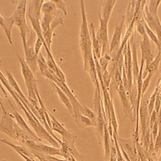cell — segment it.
Here are the masks:
<instances>
[{
  "instance_id": "cell-15",
  "label": "cell",
  "mask_w": 161,
  "mask_h": 161,
  "mask_svg": "<svg viewBox=\"0 0 161 161\" xmlns=\"http://www.w3.org/2000/svg\"><path fill=\"white\" fill-rule=\"evenodd\" d=\"M13 113L12 114H13V116H14L15 121H16V123H18L19 126L20 127H21L22 129H23V130L25 131V133H26L27 134H28L29 136H30V137L32 139V140H35V141H37V142H42V140H41L38 137V136H37V135L36 134V133L30 129V126H28V124H27L26 122L24 120L23 116L20 115V114H19L16 110H15L14 107H13Z\"/></svg>"
},
{
  "instance_id": "cell-3",
  "label": "cell",
  "mask_w": 161,
  "mask_h": 161,
  "mask_svg": "<svg viewBox=\"0 0 161 161\" xmlns=\"http://www.w3.org/2000/svg\"><path fill=\"white\" fill-rule=\"evenodd\" d=\"M2 109L3 113L0 118V132L22 144L29 139H32L19 126L11 113L8 112L6 108H3Z\"/></svg>"
},
{
  "instance_id": "cell-29",
  "label": "cell",
  "mask_w": 161,
  "mask_h": 161,
  "mask_svg": "<svg viewBox=\"0 0 161 161\" xmlns=\"http://www.w3.org/2000/svg\"><path fill=\"white\" fill-rule=\"evenodd\" d=\"M46 44L44 38H39L36 37V40L35 45H34V49H35L36 53L39 56V54L40 53V50L42 49V47Z\"/></svg>"
},
{
  "instance_id": "cell-14",
  "label": "cell",
  "mask_w": 161,
  "mask_h": 161,
  "mask_svg": "<svg viewBox=\"0 0 161 161\" xmlns=\"http://www.w3.org/2000/svg\"><path fill=\"white\" fill-rule=\"evenodd\" d=\"M116 89V90H117L118 93H119V98H120L121 103H122L125 116H127V117L131 118L132 120H133V118H132L133 109H132V106L130 103V97L129 95L127 94V92H126V90H125L124 86H123V82L121 83H119V85L118 86Z\"/></svg>"
},
{
  "instance_id": "cell-28",
  "label": "cell",
  "mask_w": 161,
  "mask_h": 161,
  "mask_svg": "<svg viewBox=\"0 0 161 161\" xmlns=\"http://www.w3.org/2000/svg\"><path fill=\"white\" fill-rule=\"evenodd\" d=\"M153 75H154V73H149L148 74H147V76L143 79V86H142V96L144 95L145 92H147V89L149 88V86H150V81H151Z\"/></svg>"
},
{
  "instance_id": "cell-6",
  "label": "cell",
  "mask_w": 161,
  "mask_h": 161,
  "mask_svg": "<svg viewBox=\"0 0 161 161\" xmlns=\"http://www.w3.org/2000/svg\"><path fill=\"white\" fill-rule=\"evenodd\" d=\"M28 1H21L18 3L14 13L12 15L14 19V25L19 30L20 36L22 38L23 46H25L28 44L27 35L30 32L26 22V9Z\"/></svg>"
},
{
  "instance_id": "cell-34",
  "label": "cell",
  "mask_w": 161,
  "mask_h": 161,
  "mask_svg": "<svg viewBox=\"0 0 161 161\" xmlns=\"http://www.w3.org/2000/svg\"><path fill=\"white\" fill-rule=\"evenodd\" d=\"M157 161H161V154H160V157H159V159H158V160Z\"/></svg>"
},
{
  "instance_id": "cell-9",
  "label": "cell",
  "mask_w": 161,
  "mask_h": 161,
  "mask_svg": "<svg viewBox=\"0 0 161 161\" xmlns=\"http://www.w3.org/2000/svg\"><path fill=\"white\" fill-rule=\"evenodd\" d=\"M49 115L51 120V130L61 135L62 142L66 143L68 147L76 146L75 143L77 139L76 136L73 135L71 132L67 130L64 127V126L58 119H56V117L53 116L50 113H49Z\"/></svg>"
},
{
  "instance_id": "cell-17",
  "label": "cell",
  "mask_w": 161,
  "mask_h": 161,
  "mask_svg": "<svg viewBox=\"0 0 161 161\" xmlns=\"http://www.w3.org/2000/svg\"><path fill=\"white\" fill-rule=\"evenodd\" d=\"M51 85L53 86V88L55 89V90H56V93H57L58 97H59V100H60L61 102L64 104V106L66 107V109H67L70 114L73 116V106H72L71 102H70L69 97L66 96V94L65 93V92H63V90H62L56 84V83L51 82Z\"/></svg>"
},
{
  "instance_id": "cell-26",
  "label": "cell",
  "mask_w": 161,
  "mask_h": 161,
  "mask_svg": "<svg viewBox=\"0 0 161 161\" xmlns=\"http://www.w3.org/2000/svg\"><path fill=\"white\" fill-rule=\"evenodd\" d=\"M142 20H143V25H144L145 31H146V33H147V35L148 36L149 39H151L154 43L156 44V46H159V40H158V38H157V35H156V34L154 33L153 31L148 26V25H147V24L145 23V21L143 20V19H142Z\"/></svg>"
},
{
  "instance_id": "cell-35",
  "label": "cell",
  "mask_w": 161,
  "mask_h": 161,
  "mask_svg": "<svg viewBox=\"0 0 161 161\" xmlns=\"http://www.w3.org/2000/svg\"><path fill=\"white\" fill-rule=\"evenodd\" d=\"M148 161H150V157H149V158H148Z\"/></svg>"
},
{
  "instance_id": "cell-18",
  "label": "cell",
  "mask_w": 161,
  "mask_h": 161,
  "mask_svg": "<svg viewBox=\"0 0 161 161\" xmlns=\"http://www.w3.org/2000/svg\"><path fill=\"white\" fill-rule=\"evenodd\" d=\"M116 4V1L114 0H110V1H106L103 3L102 5V15L100 14L101 17L103 19L109 21L112 12L114 10V6Z\"/></svg>"
},
{
  "instance_id": "cell-30",
  "label": "cell",
  "mask_w": 161,
  "mask_h": 161,
  "mask_svg": "<svg viewBox=\"0 0 161 161\" xmlns=\"http://www.w3.org/2000/svg\"><path fill=\"white\" fill-rule=\"evenodd\" d=\"M54 3V4L56 5V6L57 7L58 9H59L60 11H62L63 13V14L65 15H67V11H66V3H64L63 1H53Z\"/></svg>"
},
{
  "instance_id": "cell-16",
  "label": "cell",
  "mask_w": 161,
  "mask_h": 161,
  "mask_svg": "<svg viewBox=\"0 0 161 161\" xmlns=\"http://www.w3.org/2000/svg\"><path fill=\"white\" fill-rule=\"evenodd\" d=\"M90 32H91V40H92V54L99 59L101 58V53H102V46L98 39L97 38V33L95 32V25L91 23L90 24Z\"/></svg>"
},
{
  "instance_id": "cell-33",
  "label": "cell",
  "mask_w": 161,
  "mask_h": 161,
  "mask_svg": "<svg viewBox=\"0 0 161 161\" xmlns=\"http://www.w3.org/2000/svg\"><path fill=\"white\" fill-rule=\"evenodd\" d=\"M157 49H158V53H160V55H161V42L160 44H159V46H157Z\"/></svg>"
},
{
  "instance_id": "cell-21",
  "label": "cell",
  "mask_w": 161,
  "mask_h": 161,
  "mask_svg": "<svg viewBox=\"0 0 161 161\" xmlns=\"http://www.w3.org/2000/svg\"><path fill=\"white\" fill-rule=\"evenodd\" d=\"M13 25H14V19H13V16H10L8 17V18L4 19V23H3V26L2 27V28L4 30L5 34H6L8 41L9 42L10 44H13L12 30H13Z\"/></svg>"
},
{
  "instance_id": "cell-20",
  "label": "cell",
  "mask_w": 161,
  "mask_h": 161,
  "mask_svg": "<svg viewBox=\"0 0 161 161\" xmlns=\"http://www.w3.org/2000/svg\"><path fill=\"white\" fill-rule=\"evenodd\" d=\"M37 63H38V69L41 73V74L43 76H45L46 78L49 79V77L52 75V73H51L49 67H48L47 63H46V60L45 58H44L43 55L41 53L38 56Z\"/></svg>"
},
{
  "instance_id": "cell-2",
  "label": "cell",
  "mask_w": 161,
  "mask_h": 161,
  "mask_svg": "<svg viewBox=\"0 0 161 161\" xmlns=\"http://www.w3.org/2000/svg\"><path fill=\"white\" fill-rule=\"evenodd\" d=\"M81 9V24L80 30V46L81 49L82 56L83 59L84 69L87 66L89 62L93 58L92 49L91 36L90 33V28L87 22L86 13L84 1H80Z\"/></svg>"
},
{
  "instance_id": "cell-32",
  "label": "cell",
  "mask_w": 161,
  "mask_h": 161,
  "mask_svg": "<svg viewBox=\"0 0 161 161\" xmlns=\"http://www.w3.org/2000/svg\"><path fill=\"white\" fill-rule=\"evenodd\" d=\"M0 106H1L2 109H3V108H5L4 103H3V99H2L1 97H0Z\"/></svg>"
},
{
  "instance_id": "cell-10",
  "label": "cell",
  "mask_w": 161,
  "mask_h": 161,
  "mask_svg": "<svg viewBox=\"0 0 161 161\" xmlns=\"http://www.w3.org/2000/svg\"><path fill=\"white\" fill-rule=\"evenodd\" d=\"M100 19V28L97 33V38L98 39L99 42H100L102 46V53L101 56H104L106 53H109V38H108V23L109 21L103 19L101 17L100 14L99 15Z\"/></svg>"
},
{
  "instance_id": "cell-22",
  "label": "cell",
  "mask_w": 161,
  "mask_h": 161,
  "mask_svg": "<svg viewBox=\"0 0 161 161\" xmlns=\"http://www.w3.org/2000/svg\"><path fill=\"white\" fill-rule=\"evenodd\" d=\"M160 61H161V55L160 53H158L157 57L154 58L153 62H152V63H150V64L149 65L147 68H145L144 73H143V78L144 79L145 77L147 76V74H148L149 73H155L158 70V67H159V66H160Z\"/></svg>"
},
{
  "instance_id": "cell-11",
  "label": "cell",
  "mask_w": 161,
  "mask_h": 161,
  "mask_svg": "<svg viewBox=\"0 0 161 161\" xmlns=\"http://www.w3.org/2000/svg\"><path fill=\"white\" fill-rule=\"evenodd\" d=\"M125 22H126V18H125L124 15V16H123L120 23L116 25L115 30H114V33L113 35L112 40H111L109 46V54L115 52H116V53H117L118 50H119V46L121 45V42H122V34L123 28H124L125 25Z\"/></svg>"
},
{
  "instance_id": "cell-5",
  "label": "cell",
  "mask_w": 161,
  "mask_h": 161,
  "mask_svg": "<svg viewBox=\"0 0 161 161\" xmlns=\"http://www.w3.org/2000/svg\"><path fill=\"white\" fill-rule=\"evenodd\" d=\"M160 4V0L147 2L143 14L145 23L157 35L159 44L161 42V22L158 16V8Z\"/></svg>"
},
{
  "instance_id": "cell-1",
  "label": "cell",
  "mask_w": 161,
  "mask_h": 161,
  "mask_svg": "<svg viewBox=\"0 0 161 161\" xmlns=\"http://www.w3.org/2000/svg\"><path fill=\"white\" fill-rule=\"evenodd\" d=\"M63 12L58 9L53 1L44 2L41 8L40 25L42 36L48 49L51 51V45L53 42V33L51 32V24L58 15H62Z\"/></svg>"
},
{
  "instance_id": "cell-4",
  "label": "cell",
  "mask_w": 161,
  "mask_h": 161,
  "mask_svg": "<svg viewBox=\"0 0 161 161\" xmlns=\"http://www.w3.org/2000/svg\"><path fill=\"white\" fill-rule=\"evenodd\" d=\"M16 56L20 63L22 74H23L24 80H25L27 91H28L29 93L28 100L30 102V103L32 104V107L36 109L39 114V111L40 110L41 107L36 96L37 94L39 93L38 85H37V80L36 79L35 74L32 73V70L30 69L28 65L26 64L25 59L22 58L19 54H17Z\"/></svg>"
},
{
  "instance_id": "cell-24",
  "label": "cell",
  "mask_w": 161,
  "mask_h": 161,
  "mask_svg": "<svg viewBox=\"0 0 161 161\" xmlns=\"http://www.w3.org/2000/svg\"><path fill=\"white\" fill-rule=\"evenodd\" d=\"M111 59H112V58H111L110 54L109 53H106L104 56H101L100 59H99V65H100L102 73L107 70V67L109 66V63Z\"/></svg>"
},
{
  "instance_id": "cell-7",
  "label": "cell",
  "mask_w": 161,
  "mask_h": 161,
  "mask_svg": "<svg viewBox=\"0 0 161 161\" xmlns=\"http://www.w3.org/2000/svg\"><path fill=\"white\" fill-rule=\"evenodd\" d=\"M23 145L25 147H26L31 153L33 154L35 158L39 154H42V155L46 156H52V157H55V156L63 157V154H62L61 150L59 148L48 146V145L42 143V142L35 141L32 139L27 140Z\"/></svg>"
},
{
  "instance_id": "cell-31",
  "label": "cell",
  "mask_w": 161,
  "mask_h": 161,
  "mask_svg": "<svg viewBox=\"0 0 161 161\" xmlns=\"http://www.w3.org/2000/svg\"><path fill=\"white\" fill-rule=\"evenodd\" d=\"M20 157H23L25 161H36L35 158H31V157H28L25 155H20Z\"/></svg>"
},
{
  "instance_id": "cell-25",
  "label": "cell",
  "mask_w": 161,
  "mask_h": 161,
  "mask_svg": "<svg viewBox=\"0 0 161 161\" xmlns=\"http://www.w3.org/2000/svg\"><path fill=\"white\" fill-rule=\"evenodd\" d=\"M77 124L81 127H87V126H93L96 128V125L92 123V121L90 119H89L86 116L83 115H80L79 116L78 119L76 121Z\"/></svg>"
},
{
  "instance_id": "cell-27",
  "label": "cell",
  "mask_w": 161,
  "mask_h": 161,
  "mask_svg": "<svg viewBox=\"0 0 161 161\" xmlns=\"http://www.w3.org/2000/svg\"><path fill=\"white\" fill-rule=\"evenodd\" d=\"M81 114L91 119L92 123L96 125V127H97V114H95V112H93V111L91 110L90 109H89V108L86 107V106H83V112H82Z\"/></svg>"
},
{
  "instance_id": "cell-19",
  "label": "cell",
  "mask_w": 161,
  "mask_h": 161,
  "mask_svg": "<svg viewBox=\"0 0 161 161\" xmlns=\"http://www.w3.org/2000/svg\"><path fill=\"white\" fill-rule=\"evenodd\" d=\"M103 143L104 152H105V160L106 161H109V157H110L111 151V140L109 130H108L107 124H106L105 126H104V134Z\"/></svg>"
},
{
  "instance_id": "cell-8",
  "label": "cell",
  "mask_w": 161,
  "mask_h": 161,
  "mask_svg": "<svg viewBox=\"0 0 161 161\" xmlns=\"http://www.w3.org/2000/svg\"><path fill=\"white\" fill-rule=\"evenodd\" d=\"M118 144L126 161H141L139 157L136 146V140L133 136L129 139H123L116 136Z\"/></svg>"
},
{
  "instance_id": "cell-13",
  "label": "cell",
  "mask_w": 161,
  "mask_h": 161,
  "mask_svg": "<svg viewBox=\"0 0 161 161\" xmlns=\"http://www.w3.org/2000/svg\"><path fill=\"white\" fill-rule=\"evenodd\" d=\"M143 39L140 42V49H141V57H143L145 60L146 68L154 59V56L153 53L151 51L150 47V39H149L147 33L142 36Z\"/></svg>"
},
{
  "instance_id": "cell-36",
  "label": "cell",
  "mask_w": 161,
  "mask_h": 161,
  "mask_svg": "<svg viewBox=\"0 0 161 161\" xmlns=\"http://www.w3.org/2000/svg\"><path fill=\"white\" fill-rule=\"evenodd\" d=\"M0 62H2V59H1V58H0Z\"/></svg>"
},
{
  "instance_id": "cell-23",
  "label": "cell",
  "mask_w": 161,
  "mask_h": 161,
  "mask_svg": "<svg viewBox=\"0 0 161 161\" xmlns=\"http://www.w3.org/2000/svg\"><path fill=\"white\" fill-rule=\"evenodd\" d=\"M136 3V1H131L130 3H129V5H128L127 8H126V15H125V18H126V22L127 23H129V25L132 22V20L133 19Z\"/></svg>"
},
{
  "instance_id": "cell-12",
  "label": "cell",
  "mask_w": 161,
  "mask_h": 161,
  "mask_svg": "<svg viewBox=\"0 0 161 161\" xmlns=\"http://www.w3.org/2000/svg\"><path fill=\"white\" fill-rule=\"evenodd\" d=\"M24 53H25V61L29 67L32 70V73L36 74L38 69V55L36 53L34 46H30V44H27L26 46H23Z\"/></svg>"
}]
</instances>
